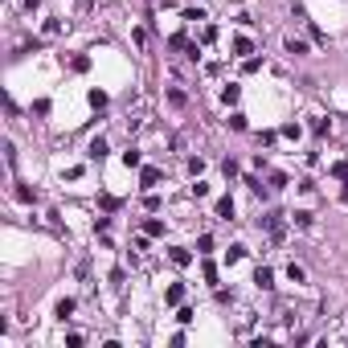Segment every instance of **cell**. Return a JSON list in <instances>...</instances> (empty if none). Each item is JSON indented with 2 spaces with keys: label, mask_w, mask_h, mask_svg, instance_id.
<instances>
[{
  "label": "cell",
  "mask_w": 348,
  "mask_h": 348,
  "mask_svg": "<svg viewBox=\"0 0 348 348\" xmlns=\"http://www.w3.org/2000/svg\"><path fill=\"white\" fill-rule=\"evenodd\" d=\"M287 279H291V283H307V270H303L299 262H291V266H287Z\"/></svg>",
  "instance_id": "8fae6325"
},
{
  "label": "cell",
  "mask_w": 348,
  "mask_h": 348,
  "mask_svg": "<svg viewBox=\"0 0 348 348\" xmlns=\"http://www.w3.org/2000/svg\"><path fill=\"white\" fill-rule=\"evenodd\" d=\"M234 53H238V57L250 53V37H238V41H234Z\"/></svg>",
  "instance_id": "44dd1931"
},
{
  "label": "cell",
  "mask_w": 348,
  "mask_h": 348,
  "mask_svg": "<svg viewBox=\"0 0 348 348\" xmlns=\"http://www.w3.org/2000/svg\"><path fill=\"white\" fill-rule=\"evenodd\" d=\"M287 53L303 57V53H307V41H303V37H287Z\"/></svg>",
  "instance_id": "ba28073f"
},
{
  "label": "cell",
  "mask_w": 348,
  "mask_h": 348,
  "mask_svg": "<svg viewBox=\"0 0 348 348\" xmlns=\"http://www.w3.org/2000/svg\"><path fill=\"white\" fill-rule=\"evenodd\" d=\"M201 41H205V45L217 41V25H205V29H201Z\"/></svg>",
  "instance_id": "ac0fdd59"
},
{
  "label": "cell",
  "mask_w": 348,
  "mask_h": 348,
  "mask_svg": "<svg viewBox=\"0 0 348 348\" xmlns=\"http://www.w3.org/2000/svg\"><path fill=\"white\" fill-rule=\"evenodd\" d=\"M197 246H201V254H209V250H213V238H209V234H201V238H197Z\"/></svg>",
  "instance_id": "cb8c5ba5"
},
{
  "label": "cell",
  "mask_w": 348,
  "mask_h": 348,
  "mask_svg": "<svg viewBox=\"0 0 348 348\" xmlns=\"http://www.w3.org/2000/svg\"><path fill=\"white\" fill-rule=\"evenodd\" d=\"M242 258H246V246H242V242H234V246L226 250V262H242Z\"/></svg>",
  "instance_id": "30bf717a"
},
{
  "label": "cell",
  "mask_w": 348,
  "mask_h": 348,
  "mask_svg": "<svg viewBox=\"0 0 348 348\" xmlns=\"http://www.w3.org/2000/svg\"><path fill=\"white\" fill-rule=\"evenodd\" d=\"M144 230H148L152 238H160V234H164V221H148V226H144Z\"/></svg>",
  "instance_id": "ffe728a7"
},
{
  "label": "cell",
  "mask_w": 348,
  "mask_h": 348,
  "mask_svg": "<svg viewBox=\"0 0 348 348\" xmlns=\"http://www.w3.org/2000/svg\"><path fill=\"white\" fill-rule=\"evenodd\" d=\"M13 197H17L21 205H33V201H37V188H29V184H17V188H13Z\"/></svg>",
  "instance_id": "3957f363"
},
{
  "label": "cell",
  "mask_w": 348,
  "mask_h": 348,
  "mask_svg": "<svg viewBox=\"0 0 348 348\" xmlns=\"http://www.w3.org/2000/svg\"><path fill=\"white\" fill-rule=\"evenodd\" d=\"M217 217H221V221H230V217H234V201H230V197H221V201H217Z\"/></svg>",
  "instance_id": "9c48e42d"
},
{
  "label": "cell",
  "mask_w": 348,
  "mask_h": 348,
  "mask_svg": "<svg viewBox=\"0 0 348 348\" xmlns=\"http://www.w3.org/2000/svg\"><path fill=\"white\" fill-rule=\"evenodd\" d=\"M238 99H242V86H234V82H230L226 90H221V103H226V107H230V103H238Z\"/></svg>",
  "instance_id": "52a82bcc"
},
{
  "label": "cell",
  "mask_w": 348,
  "mask_h": 348,
  "mask_svg": "<svg viewBox=\"0 0 348 348\" xmlns=\"http://www.w3.org/2000/svg\"><path fill=\"white\" fill-rule=\"evenodd\" d=\"M311 221H315V217H311L307 209H299V213H295V226H303V230H307V226H311Z\"/></svg>",
  "instance_id": "d6986e66"
},
{
  "label": "cell",
  "mask_w": 348,
  "mask_h": 348,
  "mask_svg": "<svg viewBox=\"0 0 348 348\" xmlns=\"http://www.w3.org/2000/svg\"><path fill=\"white\" fill-rule=\"evenodd\" d=\"M254 287H258V291H274V270H270V266H258V270H254Z\"/></svg>",
  "instance_id": "6da1fadb"
},
{
  "label": "cell",
  "mask_w": 348,
  "mask_h": 348,
  "mask_svg": "<svg viewBox=\"0 0 348 348\" xmlns=\"http://www.w3.org/2000/svg\"><path fill=\"white\" fill-rule=\"evenodd\" d=\"M123 164H127V168H140V152L127 148V152H123Z\"/></svg>",
  "instance_id": "9a60e30c"
},
{
  "label": "cell",
  "mask_w": 348,
  "mask_h": 348,
  "mask_svg": "<svg viewBox=\"0 0 348 348\" xmlns=\"http://www.w3.org/2000/svg\"><path fill=\"white\" fill-rule=\"evenodd\" d=\"M188 172H193V176H201V172H205V160H201V156H193V160H188Z\"/></svg>",
  "instance_id": "e0dca14e"
},
{
  "label": "cell",
  "mask_w": 348,
  "mask_h": 348,
  "mask_svg": "<svg viewBox=\"0 0 348 348\" xmlns=\"http://www.w3.org/2000/svg\"><path fill=\"white\" fill-rule=\"evenodd\" d=\"M70 66H74V70H78V74H86V70H90V57H86V53H78V57H74V61H70Z\"/></svg>",
  "instance_id": "2e32d148"
},
{
  "label": "cell",
  "mask_w": 348,
  "mask_h": 348,
  "mask_svg": "<svg viewBox=\"0 0 348 348\" xmlns=\"http://www.w3.org/2000/svg\"><path fill=\"white\" fill-rule=\"evenodd\" d=\"M344 205H348V180H344Z\"/></svg>",
  "instance_id": "484cf974"
},
{
  "label": "cell",
  "mask_w": 348,
  "mask_h": 348,
  "mask_svg": "<svg viewBox=\"0 0 348 348\" xmlns=\"http://www.w3.org/2000/svg\"><path fill=\"white\" fill-rule=\"evenodd\" d=\"M74 307H78L74 299H57V307H53V315H57V320H61V324H66V320H70V315H74Z\"/></svg>",
  "instance_id": "5b68a950"
},
{
  "label": "cell",
  "mask_w": 348,
  "mask_h": 348,
  "mask_svg": "<svg viewBox=\"0 0 348 348\" xmlns=\"http://www.w3.org/2000/svg\"><path fill=\"white\" fill-rule=\"evenodd\" d=\"M262 226H266L274 238H283V230H287V226H283V213H266V217H262Z\"/></svg>",
  "instance_id": "7a4b0ae2"
},
{
  "label": "cell",
  "mask_w": 348,
  "mask_h": 348,
  "mask_svg": "<svg viewBox=\"0 0 348 348\" xmlns=\"http://www.w3.org/2000/svg\"><path fill=\"white\" fill-rule=\"evenodd\" d=\"M168 258H172L176 266H188V262H193V254H188L184 246H172V250H168Z\"/></svg>",
  "instance_id": "8992f818"
},
{
  "label": "cell",
  "mask_w": 348,
  "mask_h": 348,
  "mask_svg": "<svg viewBox=\"0 0 348 348\" xmlns=\"http://www.w3.org/2000/svg\"><path fill=\"white\" fill-rule=\"evenodd\" d=\"M140 180H144V188H152L156 180H160V168H144V176H140Z\"/></svg>",
  "instance_id": "4fadbf2b"
},
{
  "label": "cell",
  "mask_w": 348,
  "mask_h": 348,
  "mask_svg": "<svg viewBox=\"0 0 348 348\" xmlns=\"http://www.w3.org/2000/svg\"><path fill=\"white\" fill-rule=\"evenodd\" d=\"M332 176H336V180H348V164H344V160H340V164H332Z\"/></svg>",
  "instance_id": "7402d4cb"
},
{
  "label": "cell",
  "mask_w": 348,
  "mask_h": 348,
  "mask_svg": "<svg viewBox=\"0 0 348 348\" xmlns=\"http://www.w3.org/2000/svg\"><path fill=\"white\" fill-rule=\"evenodd\" d=\"M33 115H49V99H37L33 103Z\"/></svg>",
  "instance_id": "d4e9b609"
},
{
  "label": "cell",
  "mask_w": 348,
  "mask_h": 348,
  "mask_svg": "<svg viewBox=\"0 0 348 348\" xmlns=\"http://www.w3.org/2000/svg\"><path fill=\"white\" fill-rule=\"evenodd\" d=\"M86 156H90V160H103V156H107V140H103V135H94L90 148H86Z\"/></svg>",
  "instance_id": "277c9868"
},
{
  "label": "cell",
  "mask_w": 348,
  "mask_h": 348,
  "mask_svg": "<svg viewBox=\"0 0 348 348\" xmlns=\"http://www.w3.org/2000/svg\"><path fill=\"white\" fill-rule=\"evenodd\" d=\"M90 107L103 111V107H107V90H90Z\"/></svg>",
  "instance_id": "5bb4252c"
},
{
  "label": "cell",
  "mask_w": 348,
  "mask_h": 348,
  "mask_svg": "<svg viewBox=\"0 0 348 348\" xmlns=\"http://www.w3.org/2000/svg\"><path fill=\"white\" fill-rule=\"evenodd\" d=\"M164 299H168V303H180V299H184V287H180V283H172V287L164 291Z\"/></svg>",
  "instance_id": "7c38bea8"
},
{
  "label": "cell",
  "mask_w": 348,
  "mask_h": 348,
  "mask_svg": "<svg viewBox=\"0 0 348 348\" xmlns=\"http://www.w3.org/2000/svg\"><path fill=\"white\" fill-rule=\"evenodd\" d=\"M230 127L234 131H246V115H230Z\"/></svg>",
  "instance_id": "603a6c76"
}]
</instances>
